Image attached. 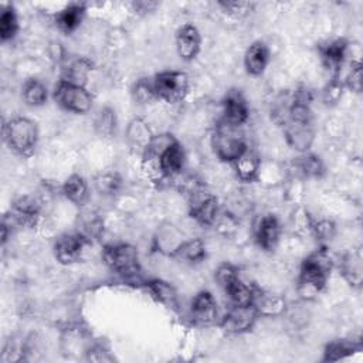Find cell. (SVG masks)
<instances>
[{
    "instance_id": "cell-1",
    "label": "cell",
    "mask_w": 363,
    "mask_h": 363,
    "mask_svg": "<svg viewBox=\"0 0 363 363\" xmlns=\"http://www.w3.org/2000/svg\"><path fill=\"white\" fill-rule=\"evenodd\" d=\"M332 261L325 250H319L306 257L301 265L298 278V292L302 298L318 295L326 285L330 275Z\"/></svg>"
},
{
    "instance_id": "cell-2",
    "label": "cell",
    "mask_w": 363,
    "mask_h": 363,
    "mask_svg": "<svg viewBox=\"0 0 363 363\" xmlns=\"http://www.w3.org/2000/svg\"><path fill=\"white\" fill-rule=\"evenodd\" d=\"M4 140L7 146L20 156H30L37 145L38 130L35 123L23 116L10 119L4 125Z\"/></svg>"
},
{
    "instance_id": "cell-3",
    "label": "cell",
    "mask_w": 363,
    "mask_h": 363,
    "mask_svg": "<svg viewBox=\"0 0 363 363\" xmlns=\"http://www.w3.org/2000/svg\"><path fill=\"white\" fill-rule=\"evenodd\" d=\"M213 147L216 155L224 162H234L248 146L240 130V126L221 121L213 135Z\"/></svg>"
},
{
    "instance_id": "cell-4",
    "label": "cell",
    "mask_w": 363,
    "mask_h": 363,
    "mask_svg": "<svg viewBox=\"0 0 363 363\" xmlns=\"http://www.w3.org/2000/svg\"><path fill=\"white\" fill-rule=\"evenodd\" d=\"M152 85L156 99L176 104L189 92V77L182 71H162L152 78Z\"/></svg>"
},
{
    "instance_id": "cell-5",
    "label": "cell",
    "mask_w": 363,
    "mask_h": 363,
    "mask_svg": "<svg viewBox=\"0 0 363 363\" xmlns=\"http://www.w3.org/2000/svg\"><path fill=\"white\" fill-rule=\"evenodd\" d=\"M105 264L116 274L130 278L139 274V252L130 244H111L104 248Z\"/></svg>"
},
{
    "instance_id": "cell-6",
    "label": "cell",
    "mask_w": 363,
    "mask_h": 363,
    "mask_svg": "<svg viewBox=\"0 0 363 363\" xmlns=\"http://www.w3.org/2000/svg\"><path fill=\"white\" fill-rule=\"evenodd\" d=\"M216 279L230 298L233 305H251L255 291L248 286L240 277L235 267L223 264L216 272Z\"/></svg>"
},
{
    "instance_id": "cell-7",
    "label": "cell",
    "mask_w": 363,
    "mask_h": 363,
    "mask_svg": "<svg viewBox=\"0 0 363 363\" xmlns=\"http://www.w3.org/2000/svg\"><path fill=\"white\" fill-rule=\"evenodd\" d=\"M54 99L61 108L74 113H86L92 106V95L84 85L71 84L62 79L55 85Z\"/></svg>"
},
{
    "instance_id": "cell-8",
    "label": "cell",
    "mask_w": 363,
    "mask_h": 363,
    "mask_svg": "<svg viewBox=\"0 0 363 363\" xmlns=\"http://www.w3.org/2000/svg\"><path fill=\"white\" fill-rule=\"evenodd\" d=\"M88 245L91 241L82 233H65L55 240L54 254L61 264H72L79 261Z\"/></svg>"
},
{
    "instance_id": "cell-9",
    "label": "cell",
    "mask_w": 363,
    "mask_h": 363,
    "mask_svg": "<svg viewBox=\"0 0 363 363\" xmlns=\"http://www.w3.org/2000/svg\"><path fill=\"white\" fill-rule=\"evenodd\" d=\"M217 199L203 187H196L190 193V214L200 224H211L217 216Z\"/></svg>"
},
{
    "instance_id": "cell-10",
    "label": "cell",
    "mask_w": 363,
    "mask_h": 363,
    "mask_svg": "<svg viewBox=\"0 0 363 363\" xmlns=\"http://www.w3.org/2000/svg\"><path fill=\"white\" fill-rule=\"evenodd\" d=\"M258 313L251 305H233L221 318V328L228 333H244L252 328Z\"/></svg>"
},
{
    "instance_id": "cell-11",
    "label": "cell",
    "mask_w": 363,
    "mask_h": 363,
    "mask_svg": "<svg viewBox=\"0 0 363 363\" xmlns=\"http://www.w3.org/2000/svg\"><path fill=\"white\" fill-rule=\"evenodd\" d=\"M190 312L193 320L199 325L208 326L216 323L218 318V309L213 294L208 291H200L196 294L191 301Z\"/></svg>"
},
{
    "instance_id": "cell-12",
    "label": "cell",
    "mask_w": 363,
    "mask_h": 363,
    "mask_svg": "<svg viewBox=\"0 0 363 363\" xmlns=\"http://www.w3.org/2000/svg\"><path fill=\"white\" fill-rule=\"evenodd\" d=\"M201 47V37L196 26L183 24L176 33V50L182 60L191 61L197 57Z\"/></svg>"
},
{
    "instance_id": "cell-13",
    "label": "cell",
    "mask_w": 363,
    "mask_h": 363,
    "mask_svg": "<svg viewBox=\"0 0 363 363\" xmlns=\"http://www.w3.org/2000/svg\"><path fill=\"white\" fill-rule=\"evenodd\" d=\"M248 119V105L242 94L237 89H231L227 92L223 101V121L234 125L241 126Z\"/></svg>"
},
{
    "instance_id": "cell-14",
    "label": "cell",
    "mask_w": 363,
    "mask_h": 363,
    "mask_svg": "<svg viewBox=\"0 0 363 363\" xmlns=\"http://www.w3.org/2000/svg\"><path fill=\"white\" fill-rule=\"evenodd\" d=\"M347 51V41L343 38L330 40L322 45H319V54L325 64V67L333 74V77L337 75L340 71L345 57Z\"/></svg>"
},
{
    "instance_id": "cell-15",
    "label": "cell",
    "mask_w": 363,
    "mask_h": 363,
    "mask_svg": "<svg viewBox=\"0 0 363 363\" xmlns=\"http://www.w3.org/2000/svg\"><path fill=\"white\" fill-rule=\"evenodd\" d=\"M279 233L281 227L277 217L274 214H265L257 223L255 241L262 250L271 251L275 248L279 240Z\"/></svg>"
},
{
    "instance_id": "cell-16",
    "label": "cell",
    "mask_w": 363,
    "mask_h": 363,
    "mask_svg": "<svg viewBox=\"0 0 363 363\" xmlns=\"http://www.w3.org/2000/svg\"><path fill=\"white\" fill-rule=\"evenodd\" d=\"M13 218L24 227H34L40 217V206L30 196L17 199L11 206Z\"/></svg>"
},
{
    "instance_id": "cell-17",
    "label": "cell",
    "mask_w": 363,
    "mask_h": 363,
    "mask_svg": "<svg viewBox=\"0 0 363 363\" xmlns=\"http://www.w3.org/2000/svg\"><path fill=\"white\" fill-rule=\"evenodd\" d=\"M269 61V51L265 43L254 41L245 51L244 55V65L248 74L251 75H261Z\"/></svg>"
},
{
    "instance_id": "cell-18",
    "label": "cell",
    "mask_w": 363,
    "mask_h": 363,
    "mask_svg": "<svg viewBox=\"0 0 363 363\" xmlns=\"http://www.w3.org/2000/svg\"><path fill=\"white\" fill-rule=\"evenodd\" d=\"M85 14V6L82 3H71L65 6L60 13L55 16L57 27L64 33L75 31Z\"/></svg>"
},
{
    "instance_id": "cell-19",
    "label": "cell",
    "mask_w": 363,
    "mask_h": 363,
    "mask_svg": "<svg viewBox=\"0 0 363 363\" xmlns=\"http://www.w3.org/2000/svg\"><path fill=\"white\" fill-rule=\"evenodd\" d=\"M234 167L237 172V176L242 182H252L259 170V156L255 150L247 147L234 162Z\"/></svg>"
},
{
    "instance_id": "cell-20",
    "label": "cell",
    "mask_w": 363,
    "mask_h": 363,
    "mask_svg": "<svg viewBox=\"0 0 363 363\" xmlns=\"http://www.w3.org/2000/svg\"><path fill=\"white\" fill-rule=\"evenodd\" d=\"M252 306L258 315L264 316H277L281 315L285 309V301L275 294L258 291L254 294Z\"/></svg>"
},
{
    "instance_id": "cell-21",
    "label": "cell",
    "mask_w": 363,
    "mask_h": 363,
    "mask_svg": "<svg viewBox=\"0 0 363 363\" xmlns=\"http://www.w3.org/2000/svg\"><path fill=\"white\" fill-rule=\"evenodd\" d=\"M91 69V62L82 57L77 58H69L64 65H62V75L61 79L77 84V85H84L86 75Z\"/></svg>"
},
{
    "instance_id": "cell-22",
    "label": "cell",
    "mask_w": 363,
    "mask_h": 363,
    "mask_svg": "<svg viewBox=\"0 0 363 363\" xmlns=\"http://www.w3.org/2000/svg\"><path fill=\"white\" fill-rule=\"evenodd\" d=\"M21 96L28 106H41L48 96L47 86L37 78H30L24 82Z\"/></svg>"
},
{
    "instance_id": "cell-23",
    "label": "cell",
    "mask_w": 363,
    "mask_h": 363,
    "mask_svg": "<svg viewBox=\"0 0 363 363\" xmlns=\"http://www.w3.org/2000/svg\"><path fill=\"white\" fill-rule=\"evenodd\" d=\"M62 193L69 201L82 204L88 196L86 182L79 174H71L62 184Z\"/></svg>"
},
{
    "instance_id": "cell-24",
    "label": "cell",
    "mask_w": 363,
    "mask_h": 363,
    "mask_svg": "<svg viewBox=\"0 0 363 363\" xmlns=\"http://www.w3.org/2000/svg\"><path fill=\"white\" fill-rule=\"evenodd\" d=\"M342 274L346 281L353 285L359 286L362 284V254L360 250L347 254L342 261Z\"/></svg>"
},
{
    "instance_id": "cell-25",
    "label": "cell",
    "mask_w": 363,
    "mask_h": 363,
    "mask_svg": "<svg viewBox=\"0 0 363 363\" xmlns=\"http://www.w3.org/2000/svg\"><path fill=\"white\" fill-rule=\"evenodd\" d=\"M128 139L133 146L140 147L145 152L146 147L150 145L153 135L149 126L142 119H133L128 128Z\"/></svg>"
},
{
    "instance_id": "cell-26",
    "label": "cell",
    "mask_w": 363,
    "mask_h": 363,
    "mask_svg": "<svg viewBox=\"0 0 363 363\" xmlns=\"http://www.w3.org/2000/svg\"><path fill=\"white\" fill-rule=\"evenodd\" d=\"M146 288L152 294V296H155L159 302L167 306L176 305V291L169 282L162 279H152L146 282Z\"/></svg>"
},
{
    "instance_id": "cell-27",
    "label": "cell",
    "mask_w": 363,
    "mask_h": 363,
    "mask_svg": "<svg viewBox=\"0 0 363 363\" xmlns=\"http://www.w3.org/2000/svg\"><path fill=\"white\" fill-rule=\"evenodd\" d=\"M174 255H177L189 262H200L206 258V245H204L203 240H200V238L183 241Z\"/></svg>"
},
{
    "instance_id": "cell-28",
    "label": "cell",
    "mask_w": 363,
    "mask_h": 363,
    "mask_svg": "<svg viewBox=\"0 0 363 363\" xmlns=\"http://www.w3.org/2000/svg\"><path fill=\"white\" fill-rule=\"evenodd\" d=\"M18 31V18L16 10L11 4L4 6L0 16V38L1 41H9L14 38Z\"/></svg>"
},
{
    "instance_id": "cell-29",
    "label": "cell",
    "mask_w": 363,
    "mask_h": 363,
    "mask_svg": "<svg viewBox=\"0 0 363 363\" xmlns=\"http://www.w3.org/2000/svg\"><path fill=\"white\" fill-rule=\"evenodd\" d=\"M356 349H359V346H356L354 343H350V342H346V340H335V342H332L326 346L323 360L325 362L339 360L342 357H346V356L352 354Z\"/></svg>"
},
{
    "instance_id": "cell-30",
    "label": "cell",
    "mask_w": 363,
    "mask_h": 363,
    "mask_svg": "<svg viewBox=\"0 0 363 363\" xmlns=\"http://www.w3.org/2000/svg\"><path fill=\"white\" fill-rule=\"evenodd\" d=\"M95 128L104 136H111L112 133H115V128H116L115 112L111 108H104L95 119Z\"/></svg>"
},
{
    "instance_id": "cell-31",
    "label": "cell",
    "mask_w": 363,
    "mask_h": 363,
    "mask_svg": "<svg viewBox=\"0 0 363 363\" xmlns=\"http://www.w3.org/2000/svg\"><path fill=\"white\" fill-rule=\"evenodd\" d=\"M133 96L139 104H147L156 99L152 79H146V78L139 79L133 86Z\"/></svg>"
},
{
    "instance_id": "cell-32",
    "label": "cell",
    "mask_w": 363,
    "mask_h": 363,
    "mask_svg": "<svg viewBox=\"0 0 363 363\" xmlns=\"http://www.w3.org/2000/svg\"><path fill=\"white\" fill-rule=\"evenodd\" d=\"M298 169L305 176H319L323 172V164H322V162H320V159L318 156L308 155V156L299 157Z\"/></svg>"
},
{
    "instance_id": "cell-33",
    "label": "cell",
    "mask_w": 363,
    "mask_h": 363,
    "mask_svg": "<svg viewBox=\"0 0 363 363\" xmlns=\"http://www.w3.org/2000/svg\"><path fill=\"white\" fill-rule=\"evenodd\" d=\"M95 184L102 193H113L121 186V179L116 173H105L96 179Z\"/></svg>"
},
{
    "instance_id": "cell-34",
    "label": "cell",
    "mask_w": 363,
    "mask_h": 363,
    "mask_svg": "<svg viewBox=\"0 0 363 363\" xmlns=\"http://www.w3.org/2000/svg\"><path fill=\"white\" fill-rule=\"evenodd\" d=\"M346 85L354 92L362 91V64H360V61H352L350 72L346 79Z\"/></svg>"
},
{
    "instance_id": "cell-35",
    "label": "cell",
    "mask_w": 363,
    "mask_h": 363,
    "mask_svg": "<svg viewBox=\"0 0 363 363\" xmlns=\"http://www.w3.org/2000/svg\"><path fill=\"white\" fill-rule=\"evenodd\" d=\"M342 88H343V84L339 82L336 77H333V79L328 84V86L323 91L325 101L328 104L329 102H336L340 98V95H342Z\"/></svg>"
},
{
    "instance_id": "cell-36",
    "label": "cell",
    "mask_w": 363,
    "mask_h": 363,
    "mask_svg": "<svg viewBox=\"0 0 363 363\" xmlns=\"http://www.w3.org/2000/svg\"><path fill=\"white\" fill-rule=\"evenodd\" d=\"M313 230L316 233V237L319 240H330V237L333 235L335 233V227L330 221L328 220H323V221H319L313 225Z\"/></svg>"
},
{
    "instance_id": "cell-37",
    "label": "cell",
    "mask_w": 363,
    "mask_h": 363,
    "mask_svg": "<svg viewBox=\"0 0 363 363\" xmlns=\"http://www.w3.org/2000/svg\"><path fill=\"white\" fill-rule=\"evenodd\" d=\"M220 6L224 7V10L230 14H242L247 13L251 7V4L245 1H221Z\"/></svg>"
},
{
    "instance_id": "cell-38",
    "label": "cell",
    "mask_w": 363,
    "mask_h": 363,
    "mask_svg": "<svg viewBox=\"0 0 363 363\" xmlns=\"http://www.w3.org/2000/svg\"><path fill=\"white\" fill-rule=\"evenodd\" d=\"M133 6H135L136 11H150V10H153V9L157 6V3H146V1H139V3H133Z\"/></svg>"
}]
</instances>
